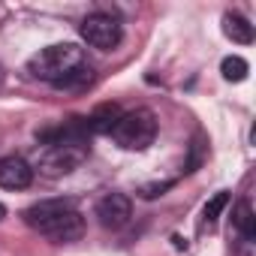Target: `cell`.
Masks as SVG:
<instances>
[{
	"label": "cell",
	"mask_w": 256,
	"mask_h": 256,
	"mask_svg": "<svg viewBox=\"0 0 256 256\" xmlns=\"http://www.w3.org/2000/svg\"><path fill=\"white\" fill-rule=\"evenodd\" d=\"M28 72L54 88H88L94 78V70L84 60V52L72 42H58L42 48L28 60Z\"/></svg>",
	"instance_id": "6da1fadb"
},
{
	"label": "cell",
	"mask_w": 256,
	"mask_h": 256,
	"mask_svg": "<svg viewBox=\"0 0 256 256\" xmlns=\"http://www.w3.org/2000/svg\"><path fill=\"white\" fill-rule=\"evenodd\" d=\"M24 223L52 241H76L84 232L82 211L66 199H42V202L30 205L24 211Z\"/></svg>",
	"instance_id": "7a4b0ae2"
},
{
	"label": "cell",
	"mask_w": 256,
	"mask_h": 256,
	"mask_svg": "<svg viewBox=\"0 0 256 256\" xmlns=\"http://www.w3.org/2000/svg\"><path fill=\"white\" fill-rule=\"evenodd\" d=\"M108 136H112L124 151H145V148L154 142V136H157V118H154L151 108L124 112Z\"/></svg>",
	"instance_id": "3957f363"
},
{
	"label": "cell",
	"mask_w": 256,
	"mask_h": 256,
	"mask_svg": "<svg viewBox=\"0 0 256 256\" xmlns=\"http://www.w3.org/2000/svg\"><path fill=\"white\" fill-rule=\"evenodd\" d=\"M88 142H64V145H42L40 151V172L48 175V178H60V175H70L72 169H78L84 160H88Z\"/></svg>",
	"instance_id": "277c9868"
},
{
	"label": "cell",
	"mask_w": 256,
	"mask_h": 256,
	"mask_svg": "<svg viewBox=\"0 0 256 256\" xmlns=\"http://www.w3.org/2000/svg\"><path fill=\"white\" fill-rule=\"evenodd\" d=\"M78 34H82V40H84L90 48H100V52L118 48V42H120V36H124L120 22H118L114 16H106V12H90V16L82 22Z\"/></svg>",
	"instance_id": "5b68a950"
},
{
	"label": "cell",
	"mask_w": 256,
	"mask_h": 256,
	"mask_svg": "<svg viewBox=\"0 0 256 256\" xmlns=\"http://www.w3.org/2000/svg\"><path fill=\"white\" fill-rule=\"evenodd\" d=\"M133 214V205L130 199H126L124 193H106L100 202H96V217L106 229H120L126 226V220H130Z\"/></svg>",
	"instance_id": "8992f818"
},
{
	"label": "cell",
	"mask_w": 256,
	"mask_h": 256,
	"mask_svg": "<svg viewBox=\"0 0 256 256\" xmlns=\"http://www.w3.org/2000/svg\"><path fill=\"white\" fill-rule=\"evenodd\" d=\"M34 181V166L24 160V157H4L0 160V187H6V190H24L30 187Z\"/></svg>",
	"instance_id": "52a82bcc"
},
{
	"label": "cell",
	"mask_w": 256,
	"mask_h": 256,
	"mask_svg": "<svg viewBox=\"0 0 256 256\" xmlns=\"http://www.w3.org/2000/svg\"><path fill=\"white\" fill-rule=\"evenodd\" d=\"M120 114H124V112H120L114 102H102V106H96V108L88 114V126H90V133H112Z\"/></svg>",
	"instance_id": "ba28073f"
},
{
	"label": "cell",
	"mask_w": 256,
	"mask_h": 256,
	"mask_svg": "<svg viewBox=\"0 0 256 256\" xmlns=\"http://www.w3.org/2000/svg\"><path fill=\"white\" fill-rule=\"evenodd\" d=\"M232 226L238 229V235H241L244 241H253V238H256V214H253V208H250L247 199H241V202L235 205V211H232Z\"/></svg>",
	"instance_id": "9c48e42d"
},
{
	"label": "cell",
	"mask_w": 256,
	"mask_h": 256,
	"mask_svg": "<svg viewBox=\"0 0 256 256\" xmlns=\"http://www.w3.org/2000/svg\"><path fill=\"white\" fill-rule=\"evenodd\" d=\"M223 34L232 40V42H241V46H250L253 42V24L241 16H223Z\"/></svg>",
	"instance_id": "30bf717a"
},
{
	"label": "cell",
	"mask_w": 256,
	"mask_h": 256,
	"mask_svg": "<svg viewBox=\"0 0 256 256\" xmlns=\"http://www.w3.org/2000/svg\"><path fill=\"white\" fill-rule=\"evenodd\" d=\"M220 72H223V78H226V82H244V78H247V72H250V66H247V60H244V58L232 54V58H226V60L220 64Z\"/></svg>",
	"instance_id": "8fae6325"
},
{
	"label": "cell",
	"mask_w": 256,
	"mask_h": 256,
	"mask_svg": "<svg viewBox=\"0 0 256 256\" xmlns=\"http://www.w3.org/2000/svg\"><path fill=\"white\" fill-rule=\"evenodd\" d=\"M226 205H229V193H223V190H220V193H214V196L208 199L205 211H202V223H205V226H214V223H217V217L223 214V208H226Z\"/></svg>",
	"instance_id": "7c38bea8"
},
{
	"label": "cell",
	"mask_w": 256,
	"mask_h": 256,
	"mask_svg": "<svg viewBox=\"0 0 256 256\" xmlns=\"http://www.w3.org/2000/svg\"><path fill=\"white\" fill-rule=\"evenodd\" d=\"M6 217V208H4V202H0V220H4Z\"/></svg>",
	"instance_id": "4fadbf2b"
}]
</instances>
